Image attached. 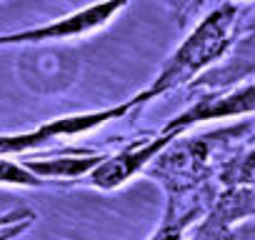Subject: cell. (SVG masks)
<instances>
[{"label": "cell", "mask_w": 255, "mask_h": 240, "mask_svg": "<svg viewBox=\"0 0 255 240\" xmlns=\"http://www.w3.org/2000/svg\"><path fill=\"white\" fill-rule=\"evenodd\" d=\"M235 20V8L230 3L215 8L175 50V55L168 60L163 73L158 75L155 85L150 88V95H163L188 80H193L200 70H205L210 63H215L228 43H230V28Z\"/></svg>", "instance_id": "cell-1"}, {"label": "cell", "mask_w": 255, "mask_h": 240, "mask_svg": "<svg viewBox=\"0 0 255 240\" xmlns=\"http://www.w3.org/2000/svg\"><path fill=\"white\" fill-rule=\"evenodd\" d=\"M173 140H178V133H160L153 140H145L140 145L125 148L110 158H103V163L88 175L90 185L100 188V190H113L120 188L123 183H128L135 173L145 170Z\"/></svg>", "instance_id": "cell-2"}, {"label": "cell", "mask_w": 255, "mask_h": 240, "mask_svg": "<svg viewBox=\"0 0 255 240\" xmlns=\"http://www.w3.org/2000/svg\"><path fill=\"white\" fill-rule=\"evenodd\" d=\"M253 213H255V193L235 188L218 200V205L205 215V220H200V225L188 240H235L230 225Z\"/></svg>", "instance_id": "cell-3"}, {"label": "cell", "mask_w": 255, "mask_h": 240, "mask_svg": "<svg viewBox=\"0 0 255 240\" xmlns=\"http://www.w3.org/2000/svg\"><path fill=\"white\" fill-rule=\"evenodd\" d=\"M255 110V85H248L238 93L223 95V98H208L200 100L198 105H193L190 110L180 113L178 118H173L165 125L163 133H183L190 125L200 123V120H218V118H233V115H243Z\"/></svg>", "instance_id": "cell-4"}, {"label": "cell", "mask_w": 255, "mask_h": 240, "mask_svg": "<svg viewBox=\"0 0 255 240\" xmlns=\"http://www.w3.org/2000/svg\"><path fill=\"white\" fill-rule=\"evenodd\" d=\"M105 155H63V158H38V160H23V165L43 178H83L90 175Z\"/></svg>", "instance_id": "cell-5"}, {"label": "cell", "mask_w": 255, "mask_h": 240, "mask_svg": "<svg viewBox=\"0 0 255 240\" xmlns=\"http://www.w3.org/2000/svg\"><path fill=\"white\" fill-rule=\"evenodd\" d=\"M35 223V213L30 208H15L8 213H0V240H18L28 233Z\"/></svg>", "instance_id": "cell-6"}, {"label": "cell", "mask_w": 255, "mask_h": 240, "mask_svg": "<svg viewBox=\"0 0 255 240\" xmlns=\"http://www.w3.org/2000/svg\"><path fill=\"white\" fill-rule=\"evenodd\" d=\"M0 185H23V188H40L43 180L33 175L23 163L0 158Z\"/></svg>", "instance_id": "cell-7"}, {"label": "cell", "mask_w": 255, "mask_h": 240, "mask_svg": "<svg viewBox=\"0 0 255 240\" xmlns=\"http://www.w3.org/2000/svg\"><path fill=\"white\" fill-rule=\"evenodd\" d=\"M225 180L235 188L255 185V150H250L238 165H233L230 173H225Z\"/></svg>", "instance_id": "cell-8"}, {"label": "cell", "mask_w": 255, "mask_h": 240, "mask_svg": "<svg viewBox=\"0 0 255 240\" xmlns=\"http://www.w3.org/2000/svg\"><path fill=\"white\" fill-rule=\"evenodd\" d=\"M190 223V215H185V218H168L153 235H150V240H183V233H185V225Z\"/></svg>", "instance_id": "cell-9"}, {"label": "cell", "mask_w": 255, "mask_h": 240, "mask_svg": "<svg viewBox=\"0 0 255 240\" xmlns=\"http://www.w3.org/2000/svg\"><path fill=\"white\" fill-rule=\"evenodd\" d=\"M5 45V40H3V35H0V48H3Z\"/></svg>", "instance_id": "cell-10"}]
</instances>
